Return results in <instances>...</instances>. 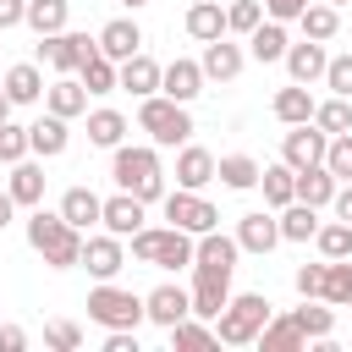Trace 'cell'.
<instances>
[{
    "label": "cell",
    "instance_id": "cell-1",
    "mask_svg": "<svg viewBox=\"0 0 352 352\" xmlns=\"http://www.w3.org/2000/svg\"><path fill=\"white\" fill-rule=\"evenodd\" d=\"M82 236H88V231H77L60 209H44V204H38V209L28 214V248H33L50 270H77V264H82Z\"/></svg>",
    "mask_w": 352,
    "mask_h": 352
},
{
    "label": "cell",
    "instance_id": "cell-2",
    "mask_svg": "<svg viewBox=\"0 0 352 352\" xmlns=\"http://www.w3.org/2000/svg\"><path fill=\"white\" fill-rule=\"evenodd\" d=\"M110 182L143 204H160L165 198V165H160V148L154 143H121L110 148Z\"/></svg>",
    "mask_w": 352,
    "mask_h": 352
},
{
    "label": "cell",
    "instance_id": "cell-3",
    "mask_svg": "<svg viewBox=\"0 0 352 352\" xmlns=\"http://www.w3.org/2000/svg\"><path fill=\"white\" fill-rule=\"evenodd\" d=\"M126 242H132V258L154 270H192V253H198V236L182 226H143Z\"/></svg>",
    "mask_w": 352,
    "mask_h": 352
},
{
    "label": "cell",
    "instance_id": "cell-4",
    "mask_svg": "<svg viewBox=\"0 0 352 352\" xmlns=\"http://www.w3.org/2000/svg\"><path fill=\"white\" fill-rule=\"evenodd\" d=\"M270 319H275V302H270L264 292H236V297L214 314V336H220L226 346H253Z\"/></svg>",
    "mask_w": 352,
    "mask_h": 352
},
{
    "label": "cell",
    "instance_id": "cell-5",
    "mask_svg": "<svg viewBox=\"0 0 352 352\" xmlns=\"http://www.w3.org/2000/svg\"><path fill=\"white\" fill-rule=\"evenodd\" d=\"M138 132H148L154 148H182V143H192V116H187V104L148 94V99H138Z\"/></svg>",
    "mask_w": 352,
    "mask_h": 352
},
{
    "label": "cell",
    "instance_id": "cell-6",
    "mask_svg": "<svg viewBox=\"0 0 352 352\" xmlns=\"http://www.w3.org/2000/svg\"><path fill=\"white\" fill-rule=\"evenodd\" d=\"M88 319L104 324V330H138L148 314H143V297H138V292H126V286H116V280H99V286L88 292Z\"/></svg>",
    "mask_w": 352,
    "mask_h": 352
},
{
    "label": "cell",
    "instance_id": "cell-7",
    "mask_svg": "<svg viewBox=\"0 0 352 352\" xmlns=\"http://www.w3.org/2000/svg\"><path fill=\"white\" fill-rule=\"evenodd\" d=\"M160 204H165V220L182 226V231H192V236H204V231L220 226V209H214L204 192H192V187H176V192H165Z\"/></svg>",
    "mask_w": 352,
    "mask_h": 352
},
{
    "label": "cell",
    "instance_id": "cell-8",
    "mask_svg": "<svg viewBox=\"0 0 352 352\" xmlns=\"http://www.w3.org/2000/svg\"><path fill=\"white\" fill-rule=\"evenodd\" d=\"M94 50H99V38L60 28V33H44V38H38V66H50V72H77Z\"/></svg>",
    "mask_w": 352,
    "mask_h": 352
},
{
    "label": "cell",
    "instance_id": "cell-9",
    "mask_svg": "<svg viewBox=\"0 0 352 352\" xmlns=\"http://www.w3.org/2000/svg\"><path fill=\"white\" fill-rule=\"evenodd\" d=\"M236 258H242V242L226 236L220 226L198 236V253H192V275H214V280H231L236 275Z\"/></svg>",
    "mask_w": 352,
    "mask_h": 352
},
{
    "label": "cell",
    "instance_id": "cell-10",
    "mask_svg": "<svg viewBox=\"0 0 352 352\" xmlns=\"http://www.w3.org/2000/svg\"><path fill=\"white\" fill-rule=\"evenodd\" d=\"M82 270H88L94 280H116V275L126 270V236H116V231H88V236H82Z\"/></svg>",
    "mask_w": 352,
    "mask_h": 352
},
{
    "label": "cell",
    "instance_id": "cell-11",
    "mask_svg": "<svg viewBox=\"0 0 352 352\" xmlns=\"http://www.w3.org/2000/svg\"><path fill=\"white\" fill-rule=\"evenodd\" d=\"M236 242H242V253H275L280 248V214L275 209H248V214H236V231H231Z\"/></svg>",
    "mask_w": 352,
    "mask_h": 352
},
{
    "label": "cell",
    "instance_id": "cell-12",
    "mask_svg": "<svg viewBox=\"0 0 352 352\" xmlns=\"http://www.w3.org/2000/svg\"><path fill=\"white\" fill-rule=\"evenodd\" d=\"M324 148H330V132L314 126V121H302V126H292V132L280 138V160H286L292 170H302V165H324Z\"/></svg>",
    "mask_w": 352,
    "mask_h": 352
},
{
    "label": "cell",
    "instance_id": "cell-13",
    "mask_svg": "<svg viewBox=\"0 0 352 352\" xmlns=\"http://www.w3.org/2000/svg\"><path fill=\"white\" fill-rule=\"evenodd\" d=\"M198 66H204V77H209V82H231V77L248 66V50H242V44H231V33H220V38H209V44H204Z\"/></svg>",
    "mask_w": 352,
    "mask_h": 352
},
{
    "label": "cell",
    "instance_id": "cell-14",
    "mask_svg": "<svg viewBox=\"0 0 352 352\" xmlns=\"http://www.w3.org/2000/svg\"><path fill=\"white\" fill-rule=\"evenodd\" d=\"M143 314H148V324L170 330L176 319H187V314H192V292H187V286H170V280H165V286H154V292L143 297Z\"/></svg>",
    "mask_w": 352,
    "mask_h": 352
},
{
    "label": "cell",
    "instance_id": "cell-15",
    "mask_svg": "<svg viewBox=\"0 0 352 352\" xmlns=\"http://www.w3.org/2000/svg\"><path fill=\"white\" fill-rule=\"evenodd\" d=\"M204 82H209V77H204V66H198V60H187V55H176V60L165 66V77H160V94H165V99H176V104H192V99L204 94Z\"/></svg>",
    "mask_w": 352,
    "mask_h": 352
},
{
    "label": "cell",
    "instance_id": "cell-16",
    "mask_svg": "<svg viewBox=\"0 0 352 352\" xmlns=\"http://www.w3.org/2000/svg\"><path fill=\"white\" fill-rule=\"evenodd\" d=\"M0 88L11 94V104H38L50 82H44V66L38 60H16V66L0 72Z\"/></svg>",
    "mask_w": 352,
    "mask_h": 352
},
{
    "label": "cell",
    "instance_id": "cell-17",
    "mask_svg": "<svg viewBox=\"0 0 352 352\" xmlns=\"http://www.w3.org/2000/svg\"><path fill=\"white\" fill-rule=\"evenodd\" d=\"M44 110H55V116H66V121L88 116V88H82V77H77V72H60V77L44 88Z\"/></svg>",
    "mask_w": 352,
    "mask_h": 352
},
{
    "label": "cell",
    "instance_id": "cell-18",
    "mask_svg": "<svg viewBox=\"0 0 352 352\" xmlns=\"http://www.w3.org/2000/svg\"><path fill=\"white\" fill-rule=\"evenodd\" d=\"M28 138H33V154H38V160H60V154L72 148V121L55 116V110H44V116L28 126Z\"/></svg>",
    "mask_w": 352,
    "mask_h": 352
},
{
    "label": "cell",
    "instance_id": "cell-19",
    "mask_svg": "<svg viewBox=\"0 0 352 352\" xmlns=\"http://www.w3.org/2000/svg\"><path fill=\"white\" fill-rule=\"evenodd\" d=\"M214 154L204 148V143H182L176 148V187H192V192H204L209 182H214Z\"/></svg>",
    "mask_w": 352,
    "mask_h": 352
},
{
    "label": "cell",
    "instance_id": "cell-20",
    "mask_svg": "<svg viewBox=\"0 0 352 352\" xmlns=\"http://www.w3.org/2000/svg\"><path fill=\"white\" fill-rule=\"evenodd\" d=\"M248 55L258 60V66H275V60H286V50H292V38H286V22H275V16H264L248 38Z\"/></svg>",
    "mask_w": 352,
    "mask_h": 352
},
{
    "label": "cell",
    "instance_id": "cell-21",
    "mask_svg": "<svg viewBox=\"0 0 352 352\" xmlns=\"http://www.w3.org/2000/svg\"><path fill=\"white\" fill-rule=\"evenodd\" d=\"M324 66H330V50L319 38H302L286 50V77L292 82H324Z\"/></svg>",
    "mask_w": 352,
    "mask_h": 352
},
{
    "label": "cell",
    "instance_id": "cell-22",
    "mask_svg": "<svg viewBox=\"0 0 352 352\" xmlns=\"http://www.w3.org/2000/svg\"><path fill=\"white\" fill-rule=\"evenodd\" d=\"M143 220H148V204L143 198H132V192H121L116 187V198H104V231H116V236H132V231H143Z\"/></svg>",
    "mask_w": 352,
    "mask_h": 352
},
{
    "label": "cell",
    "instance_id": "cell-23",
    "mask_svg": "<svg viewBox=\"0 0 352 352\" xmlns=\"http://www.w3.org/2000/svg\"><path fill=\"white\" fill-rule=\"evenodd\" d=\"M314 94H308V82H286V88H275V99H270V110H275V121L280 126H302V121H314Z\"/></svg>",
    "mask_w": 352,
    "mask_h": 352
},
{
    "label": "cell",
    "instance_id": "cell-24",
    "mask_svg": "<svg viewBox=\"0 0 352 352\" xmlns=\"http://www.w3.org/2000/svg\"><path fill=\"white\" fill-rule=\"evenodd\" d=\"M182 28H187V38H198V44H209V38L231 33V28H226V6H220V0H192V6H187V16H182Z\"/></svg>",
    "mask_w": 352,
    "mask_h": 352
},
{
    "label": "cell",
    "instance_id": "cell-25",
    "mask_svg": "<svg viewBox=\"0 0 352 352\" xmlns=\"http://www.w3.org/2000/svg\"><path fill=\"white\" fill-rule=\"evenodd\" d=\"M99 50H104L110 60H132V55L143 50V28H138L132 16H116V22L99 28Z\"/></svg>",
    "mask_w": 352,
    "mask_h": 352
},
{
    "label": "cell",
    "instance_id": "cell-26",
    "mask_svg": "<svg viewBox=\"0 0 352 352\" xmlns=\"http://www.w3.org/2000/svg\"><path fill=\"white\" fill-rule=\"evenodd\" d=\"M160 77H165V66L154 60V55H132V60H121V88L132 94V99H148V94H160Z\"/></svg>",
    "mask_w": 352,
    "mask_h": 352
},
{
    "label": "cell",
    "instance_id": "cell-27",
    "mask_svg": "<svg viewBox=\"0 0 352 352\" xmlns=\"http://www.w3.org/2000/svg\"><path fill=\"white\" fill-rule=\"evenodd\" d=\"M6 192L22 204V209H38L44 204V165L28 154V160H16L11 165V182H6Z\"/></svg>",
    "mask_w": 352,
    "mask_h": 352
},
{
    "label": "cell",
    "instance_id": "cell-28",
    "mask_svg": "<svg viewBox=\"0 0 352 352\" xmlns=\"http://www.w3.org/2000/svg\"><path fill=\"white\" fill-rule=\"evenodd\" d=\"M60 214H66L77 231H94V226L104 220V198H99L94 187H66V192H60Z\"/></svg>",
    "mask_w": 352,
    "mask_h": 352
},
{
    "label": "cell",
    "instance_id": "cell-29",
    "mask_svg": "<svg viewBox=\"0 0 352 352\" xmlns=\"http://www.w3.org/2000/svg\"><path fill=\"white\" fill-rule=\"evenodd\" d=\"M258 176H264V165L253 154H220V165H214V182L231 187V192H253Z\"/></svg>",
    "mask_w": 352,
    "mask_h": 352
},
{
    "label": "cell",
    "instance_id": "cell-30",
    "mask_svg": "<svg viewBox=\"0 0 352 352\" xmlns=\"http://www.w3.org/2000/svg\"><path fill=\"white\" fill-rule=\"evenodd\" d=\"M275 214H280V242H314V236H319V226H324V220H319V209H314V204H302V198H292V204H286V209H275Z\"/></svg>",
    "mask_w": 352,
    "mask_h": 352
},
{
    "label": "cell",
    "instance_id": "cell-31",
    "mask_svg": "<svg viewBox=\"0 0 352 352\" xmlns=\"http://www.w3.org/2000/svg\"><path fill=\"white\" fill-rule=\"evenodd\" d=\"M336 187H341V182L330 176V165H302V170H297V198L314 204V209H330V204H336Z\"/></svg>",
    "mask_w": 352,
    "mask_h": 352
},
{
    "label": "cell",
    "instance_id": "cell-32",
    "mask_svg": "<svg viewBox=\"0 0 352 352\" xmlns=\"http://www.w3.org/2000/svg\"><path fill=\"white\" fill-rule=\"evenodd\" d=\"M292 319L302 324L308 341H330L336 336V302H324V297H302V308H292Z\"/></svg>",
    "mask_w": 352,
    "mask_h": 352
},
{
    "label": "cell",
    "instance_id": "cell-33",
    "mask_svg": "<svg viewBox=\"0 0 352 352\" xmlns=\"http://www.w3.org/2000/svg\"><path fill=\"white\" fill-rule=\"evenodd\" d=\"M253 346H264V352H302L308 346V336H302V324L292 319V314H275L264 330H258V341Z\"/></svg>",
    "mask_w": 352,
    "mask_h": 352
},
{
    "label": "cell",
    "instance_id": "cell-34",
    "mask_svg": "<svg viewBox=\"0 0 352 352\" xmlns=\"http://www.w3.org/2000/svg\"><path fill=\"white\" fill-rule=\"evenodd\" d=\"M77 77H82L88 94H116V88H121V60H110L104 50H94V55L77 66Z\"/></svg>",
    "mask_w": 352,
    "mask_h": 352
},
{
    "label": "cell",
    "instance_id": "cell-35",
    "mask_svg": "<svg viewBox=\"0 0 352 352\" xmlns=\"http://www.w3.org/2000/svg\"><path fill=\"white\" fill-rule=\"evenodd\" d=\"M297 28H302V38H319V44H330V38L341 33V6H330V0H314V6L297 16Z\"/></svg>",
    "mask_w": 352,
    "mask_h": 352
},
{
    "label": "cell",
    "instance_id": "cell-36",
    "mask_svg": "<svg viewBox=\"0 0 352 352\" xmlns=\"http://www.w3.org/2000/svg\"><path fill=\"white\" fill-rule=\"evenodd\" d=\"M88 143L94 148H121L126 143V116L110 110V104L104 110H88Z\"/></svg>",
    "mask_w": 352,
    "mask_h": 352
},
{
    "label": "cell",
    "instance_id": "cell-37",
    "mask_svg": "<svg viewBox=\"0 0 352 352\" xmlns=\"http://www.w3.org/2000/svg\"><path fill=\"white\" fill-rule=\"evenodd\" d=\"M258 187H264V204H270V209H286V204L297 198V170H292L286 160H275V165H264Z\"/></svg>",
    "mask_w": 352,
    "mask_h": 352
},
{
    "label": "cell",
    "instance_id": "cell-38",
    "mask_svg": "<svg viewBox=\"0 0 352 352\" xmlns=\"http://www.w3.org/2000/svg\"><path fill=\"white\" fill-rule=\"evenodd\" d=\"M192 314L198 319H214L226 302H231V280H214V275H192Z\"/></svg>",
    "mask_w": 352,
    "mask_h": 352
},
{
    "label": "cell",
    "instance_id": "cell-39",
    "mask_svg": "<svg viewBox=\"0 0 352 352\" xmlns=\"http://www.w3.org/2000/svg\"><path fill=\"white\" fill-rule=\"evenodd\" d=\"M66 22H72V0H28L22 28H33L38 38H44V33H60Z\"/></svg>",
    "mask_w": 352,
    "mask_h": 352
},
{
    "label": "cell",
    "instance_id": "cell-40",
    "mask_svg": "<svg viewBox=\"0 0 352 352\" xmlns=\"http://www.w3.org/2000/svg\"><path fill=\"white\" fill-rule=\"evenodd\" d=\"M170 341H176L182 352H198V346H220V336H214V324H204L198 314H187V319H176V324H170Z\"/></svg>",
    "mask_w": 352,
    "mask_h": 352
},
{
    "label": "cell",
    "instance_id": "cell-41",
    "mask_svg": "<svg viewBox=\"0 0 352 352\" xmlns=\"http://www.w3.org/2000/svg\"><path fill=\"white\" fill-rule=\"evenodd\" d=\"M324 302L352 308V258H324Z\"/></svg>",
    "mask_w": 352,
    "mask_h": 352
},
{
    "label": "cell",
    "instance_id": "cell-42",
    "mask_svg": "<svg viewBox=\"0 0 352 352\" xmlns=\"http://www.w3.org/2000/svg\"><path fill=\"white\" fill-rule=\"evenodd\" d=\"M314 126H324L330 138H336V132H352V99H341V94L319 99V104H314Z\"/></svg>",
    "mask_w": 352,
    "mask_h": 352
},
{
    "label": "cell",
    "instance_id": "cell-43",
    "mask_svg": "<svg viewBox=\"0 0 352 352\" xmlns=\"http://www.w3.org/2000/svg\"><path fill=\"white\" fill-rule=\"evenodd\" d=\"M314 248H319V258H352V226L346 220H324Z\"/></svg>",
    "mask_w": 352,
    "mask_h": 352
},
{
    "label": "cell",
    "instance_id": "cell-44",
    "mask_svg": "<svg viewBox=\"0 0 352 352\" xmlns=\"http://www.w3.org/2000/svg\"><path fill=\"white\" fill-rule=\"evenodd\" d=\"M33 154V138H28V126H16V121H0V165H16V160H28Z\"/></svg>",
    "mask_w": 352,
    "mask_h": 352
},
{
    "label": "cell",
    "instance_id": "cell-45",
    "mask_svg": "<svg viewBox=\"0 0 352 352\" xmlns=\"http://www.w3.org/2000/svg\"><path fill=\"white\" fill-rule=\"evenodd\" d=\"M258 22H264V6H258V0H231V6H226V28H231L236 38H248Z\"/></svg>",
    "mask_w": 352,
    "mask_h": 352
},
{
    "label": "cell",
    "instance_id": "cell-46",
    "mask_svg": "<svg viewBox=\"0 0 352 352\" xmlns=\"http://www.w3.org/2000/svg\"><path fill=\"white\" fill-rule=\"evenodd\" d=\"M44 346H50V352H77V346H82V324L50 319V324H44Z\"/></svg>",
    "mask_w": 352,
    "mask_h": 352
},
{
    "label": "cell",
    "instance_id": "cell-47",
    "mask_svg": "<svg viewBox=\"0 0 352 352\" xmlns=\"http://www.w3.org/2000/svg\"><path fill=\"white\" fill-rule=\"evenodd\" d=\"M324 165H330V176H336V182H352V132H336V138H330Z\"/></svg>",
    "mask_w": 352,
    "mask_h": 352
},
{
    "label": "cell",
    "instance_id": "cell-48",
    "mask_svg": "<svg viewBox=\"0 0 352 352\" xmlns=\"http://www.w3.org/2000/svg\"><path fill=\"white\" fill-rule=\"evenodd\" d=\"M324 88L341 94V99H352V55H330V66H324Z\"/></svg>",
    "mask_w": 352,
    "mask_h": 352
},
{
    "label": "cell",
    "instance_id": "cell-49",
    "mask_svg": "<svg viewBox=\"0 0 352 352\" xmlns=\"http://www.w3.org/2000/svg\"><path fill=\"white\" fill-rule=\"evenodd\" d=\"M292 286H297V297H324V264H302L292 275Z\"/></svg>",
    "mask_w": 352,
    "mask_h": 352
},
{
    "label": "cell",
    "instance_id": "cell-50",
    "mask_svg": "<svg viewBox=\"0 0 352 352\" xmlns=\"http://www.w3.org/2000/svg\"><path fill=\"white\" fill-rule=\"evenodd\" d=\"M308 6H314V0H264V16H275V22H297Z\"/></svg>",
    "mask_w": 352,
    "mask_h": 352
},
{
    "label": "cell",
    "instance_id": "cell-51",
    "mask_svg": "<svg viewBox=\"0 0 352 352\" xmlns=\"http://www.w3.org/2000/svg\"><path fill=\"white\" fill-rule=\"evenodd\" d=\"M104 352H138V330H104Z\"/></svg>",
    "mask_w": 352,
    "mask_h": 352
},
{
    "label": "cell",
    "instance_id": "cell-52",
    "mask_svg": "<svg viewBox=\"0 0 352 352\" xmlns=\"http://www.w3.org/2000/svg\"><path fill=\"white\" fill-rule=\"evenodd\" d=\"M22 16H28V0H0V33L22 28Z\"/></svg>",
    "mask_w": 352,
    "mask_h": 352
},
{
    "label": "cell",
    "instance_id": "cell-53",
    "mask_svg": "<svg viewBox=\"0 0 352 352\" xmlns=\"http://www.w3.org/2000/svg\"><path fill=\"white\" fill-rule=\"evenodd\" d=\"M28 346V330L22 324H0V352H22Z\"/></svg>",
    "mask_w": 352,
    "mask_h": 352
},
{
    "label": "cell",
    "instance_id": "cell-54",
    "mask_svg": "<svg viewBox=\"0 0 352 352\" xmlns=\"http://www.w3.org/2000/svg\"><path fill=\"white\" fill-rule=\"evenodd\" d=\"M330 209H336V220H346V226H352V182H341V187H336V204H330Z\"/></svg>",
    "mask_w": 352,
    "mask_h": 352
},
{
    "label": "cell",
    "instance_id": "cell-55",
    "mask_svg": "<svg viewBox=\"0 0 352 352\" xmlns=\"http://www.w3.org/2000/svg\"><path fill=\"white\" fill-rule=\"evenodd\" d=\"M11 214H16V198H11V192H0V231L11 226Z\"/></svg>",
    "mask_w": 352,
    "mask_h": 352
},
{
    "label": "cell",
    "instance_id": "cell-56",
    "mask_svg": "<svg viewBox=\"0 0 352 352\" xmlns=\"http://www.w3.org/2000/svg\"><path fill=\"white\" fill-rule=\"evenodd\" d=\"M11 110H16V104H11V94L0 88V121H11Z\"/></svg>",
    "mask_w": 352,
    "mask_h": 352
},
{
    "label": "cell",
    "instance_id": "cell-57",
    "mask_svg": "<svg viewBox=\"0 0 352 352\" xmlns=\"http://www.w3.org/2000/svg\"><path fill=\"white\" fill-rule=\"evenodd\" d=\"M116 6H126V11H138V6H148V0H116Z\"/></svg>",
    "mask_w": 352,
    "mask_h": 352
},
{
    "label": "cell",
    "instance_id": "cell-58",
    "mask_svg": "<svg viewBox=\"0 0 352 352\" xmlns=\"http://www.w3.org/2000/svg\"><path fill=\"white\" fill-rule=\"evenodd\" d=\"M330 6H346V0H330Z\"/></svg>",
    "mask_w": 352,
    "mask_h": 352
}]
</instances>
